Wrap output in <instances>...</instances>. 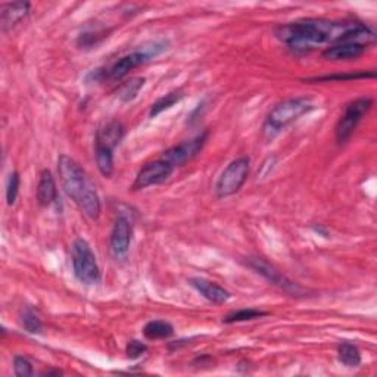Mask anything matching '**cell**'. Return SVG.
<instances>
[{
    "label": "cell",
    "mask_w": 377,
    "mask_h": 377,
    "mask_svg": "<svg viewBox=\"0 0 377 377\" xmlns=\"http://www.w3.org/2000/svg\"><path fill=\"white\" fill-rule=\"evenodd\" d=\"M265 315H268L267 311H261V310H256V308H244V310H239V311H234L229 315H225L223 322L225 324H233V323L256 320V319H261V317H265Z\"/></svg>",
    "instance_id": "22"
},
{
    "label": "cell",
    "mask_w": 377,
    "mask_h": 377,
    "mask_svg": "<svg viewBox=\"0 0 377 377\" xmlns=\"http://www.w3.org/2000/svg\"><path fill=\"white\" fill-rule=\"evenodd\" d=\"M355 79H374V72H358V74H339V75H324V77L311 79L308 81H343V80H355Z\"/></svg>",
    "instance_id": "26"
},
{
    "label": "cell",
    "mask_w": 377,
    "mask_h": 377,
    "mask_svg": "<svg viewBox=\"0 0 377 377\" xmlns=\"http://www.w3.org/2000/svg\"><path fill=\"white\" fill-rule=\"evenodd\" d=\"M58 174L70 198L90 220H98L102 211L100 198L81 165L68 155H61L58 158Z\"/></svg>",
    "instance_id": "2"
},
{
    "label": "cell",
    "mask_w": 377,
    "mask_h": 377,
    "mask_svg": "<svg viewBox=\"0 0 377 377\" xmlns=\"http://www.w3.org/2000/svg\"><path fill=\"white\" fill-rule=\"evenodd\" d=\"M246 265L251 270H253L256 275H260L265 280H268L271 284L277 286V288L282 289L283 292L289 293L292 296L305 295V291L300 288L298 283H295L291 279L286 277L283 273H280V271L275 265H271L264 258H260V256H255V258H248Z\"/></svg>",
    "instance_id": "7"
},
{
    "label": "cell",
    "mask_w": 377,
    "mask_h": 377,
    "mask_svg": "<svg viewBox=\"0 0 377 377\" xmlns=\"http://www.w3.org/2000/svg\"><path fill=\"white\" fill-rule=\"evenodd\" d=\"M361 27L363 22L358 21L307 18L279 25L275 29V34L293 53H307L320 44L348 41Z\"/></svg>",
    "instance_id": "1"
},
{
    "label": "cell",
    "mask_w": 377,
    "mask_h": 377,
    "mask_svg": "<svg viewBox=\"0 0 377 377\" xmlns=\"http://www.w3.org/2000/svg\"><path fill=\"white\" fill-rule=\"evenodd\" d=\"M72 268L74 276L86 286L98 284L102 279L96 255L83 237H77L72 244Z\"/></svg>",
    "instance_id": "4"
},
{
    "label": "cell",
    "mask_w": 377,
    "mask_h": 377,
    "mask_svg": "<svg viewBox=\"0 0 377 377\" xmlns=\"http://www.w3.org/2000/svg\"><path fill=\"white\" fill-rule=\"evenodd\" d=\"M29 5L28 2H13V4H6L2 8V13H0V27H2V32H9L13 27H17L29 12Z\"/></svg>",
    "instance_id": "14"
},
{
    "label": "cell",
    "mask_w": 377,
    "mask_h": 377,
    "mask_svg": "<svg viewBox=\"0 0 377 377\" xmlns=\"http://www.w3.org/2000/svg\"><path fill=\"white\" fill-rule=\"evenodd\" d=\"M21 324L32 335H39L43 331V322L32 307H25L21 311Z\"/></svg>",
    "instance_id": "23"
},
{
    "label": "cell",
    "mask_w": 377,
    "mask_h": 377,
    "mask_svg": "<svg viewBox=\"0 0 377 377\" xmlns=\"http://www.w3.org/2000/svg\"><path fill=\"white\" fill-rule=\"evenodd\" d=\"M41 374H43V376H61L62 371H59V370H51V371H43Z\"/></svg>",
    "instance_id": "28"
},
{
    "label": "cell",
    "mask_w": 377,
    "mask_h": 377,
    "mask_svg": "<svg viewBox=\"0 0 377 377\" xmlns=\"http://www.w3.org/2000/svg\"><path fill=\"white\" fill-rule=\"evenodd\" d=\"M131 223L127 217L119 216L114 224L111 232V252L117 260L127 258L131 245Z\"/></svg>",
    "instance_id": "10"
},
{
    "label": "cell",
    "mask_w": 377,
    "mask_h": 377,
    "mask_svg": "<svg viewBox=\"0 0 377 377\" xmlns=\"http://www.w3.org/2000/svg\"><path fill=\"white\" fill-rule=\"evenodd\" d=\"M58 199V189L55 178L49 170L40 173L37 185V201L41 206H51Z\"/></svg>",
    "instance_id": "16"
},
{
    "label": "cell",
    "mask_w": 377,
    "mask_h": 377,
    "mask_svg": "<svg viewBox=\"0 0 377 377\" xmlns=\"http://www.w3.org/2000/svg\"><path fill=\"white\" fill-rule=\"evenodd\" d=\"M339 363L348 369H357L361 364V352L358 346L350 342H343L338 346Z\"/></svg>",
    "instance_id": "18"
},
{
    "label": "cell",
    "mask_w": 377,
    "mask_h": 377,
    "mask_svg": "<svg viewBox=\"0 0 377 377\" xmlns=\"http://www.w3.org/2000/svg\"><path fill=\"white\" fill-rule=\"evenodd\" d=\"M124 134H126L124 126L119 121H117V119H114V121L108 123L107 126L98 130L96 145H103L115 150V147L124 139Z\"/></svg>",
    "instance_id": "15"
},
{
    "label": "cell",
    "mask_w": 377,
    "mask_h": 377,
    "mask_svg": "<svg viewBox=\"0 0 377 377\" xmlns=\"http://www.w3.org/2000/svg\"><path fill=\"white\" fill-rule=\"evenodd\" d=\"M183 93L180 92V90H176V92H171L168 95H165L162 98H159L154 105H152V108H150V112H149V117L150 118H155L158 117L161 112L164 111H167L170 108H173L176 103H178L180 100L183 99Z\"/></svg>",
    "instance_id": "21"
},
{
    "label": "cell",
    "mask_w": 377,
    "mask_h": 377,
    "mask_svg": "<svg viewBox=\"0 0 377 377\" xmlns=\"http://www.w3.org/2000/svg\"><path fill=\"white\" fill-rule=\"evenodd\" d=\"M146 352H147V345L140 342V340L133 339L126 346V354H127V358H130V359H138L142 355H145Z\"/></svg>",
    "instance_id": "27"
},
{
    "label": "cell",
    "mask_w": 377,
    "mask_h": 377,
    "mask_svg": "<svg viewBox=\"0 0 377 377\" xmlns=\"http://www.w3.org/2000/svg\"><path fill=\"white\" fill-rule=\"evenodd\" d=\"M145 83H146V80L143 77H134V79L127 80L126 83H123L121 86H119L118 90H117L118 99L121 100L123 103L133 102L135 98H138V95L140 93V90L143 88Z\"/></svg>",
    "instance_id": "20"
},
{
    "label": "cell",
    "mask_w": 377,
    "mask_h": 377,
    "mask_svg": "<svg viewBox=\"0 0 377 377\" xmlns=\"http://www.w3.org/2000/svg\"><path fill=\"white\" fill-rule=\"evenodd\" d=\"M312 110L314 103L307 98L286 99L277 103L276 107L268 112L264 124V131L273 138L275 134L298 121L300 117L308 114Z\"/></svg>",
    "instance_id": "3"
},
{
    "label": "cell",
    "mask_w": 377,
    "mask_h": 377,
    "mask_svg": "<svg viewBox=\"0 0 377 377\" xmlns=\"http://www.w3.org/2000/svg\"><path fill=\"white\" fill-rule=\"evenodd\" d=\"M189 284L201 296H204L206 300H209L211 304L223 305L232 298V293L227 289H224L223 286H220L214 282H209L206 279H202V277H192L189 280Z\"/></svg>",
    "instance_id": "12"
},
{
    "label": "cell",
    "mask_w": 377,
    "mask_h": 377,
    "mask_svg": "<svg viewBox=\"0 0 377 377\" xmlns=\"http://www.w3.org/2000/svg\"><path fill=\"white\" fill-rule=\"evenodd\" d=\"M147 61H149V58L142 51H135L133 53L119 58L110 70L105 71V74H107V80L110 81L123 80L126 75H128L134 68L143 65Z\"/></svg>",
    "instance_id": "11"
},
{
    "label": "cell",
    "mask_w": 377,
    "mask_h": 377,
    "mask_svg": "<svg viewBox=\"0 0 377 377\" xmlns=\"http://www.w3.org/2000/svg\"><path fill=\"white\" fill-rule=\"evenodd\" d=\"M95 157L98 170L103 177H111L114 173V150L103 145H96Z\"/></svg>",
    "instance_id": "19"
},
{
    "label": "cell",
    "mask_w": 377,
    "mask_h": 377,
    "mask_svg": "<svg viewBox=\"0 0 377 377\" xmlns=\"http://www.w3.org/2000/svg\"><path fill=\"white\" fill-rule=\"evenodd\" d=\"M206 139H208V131H205V133H202L199 135H196V138L192 139V140L183 142V143L177 145V146H173V147L167 149L162 154L161 158H164L165 161L170 162L174 168L182 167V165H185L187 161H190L192 158H194L196 155L201 152L202 147L206 143Z\"/></svg>",
    "instance_id": "9"
},
{
    "label": "cell",
    "mask_w": 377,
    "mask_h": 377,
    "mask_svg": "<svg viewBox=\"0 0 377 377\" xmlns=\"http://www.w3.org/2000/svg\"><path fill=\"white\" fill-rule=\"evenodd\" d=\"M366 49L367 46H363V44L342 41L330 44L329 48H326L323 58L327 59V61H352V59L363 56Z\"/></svg>",
    "instance_id": "13"
},
{
    "label": "cell",
    "mask_w": 377,
    "mask_h": 377,
    "mask_svg": "<svg viewBox=\"0 0 377 377\" xmlns=\"http://www.w3.org/2000/svg\"><path fill=\"white\" fill-rule=\"evenodd\" d=\"M251 173V159L248 157H240L233 159L220 174L214 192L218 199L230 198L244 187Z\"/></svg>",
    "instance_id": "5"
},
{
    "label": "cell",
    "mask_w": 377,
    "mask_h": 377,
    "mask_svg": "<svg viewBox=\"0 0 377 377\" xmlns=\"http://www.w3.org/2000/svg\"><path fill=\"white\" fill-rule=\"evenodd\" d=\"M13 371L18 377H29L34 374L32 361L22 355H17L13 358Z\"/></svg>",
    "instance_id": "25"
},
{
    "label": "cell",
    "mask_w": 377,
    "mask_h": 377,
    "mask_svg": "<svg viewBox=\"0 0 377 377\" xmlns=\"http://www.w3.org/2000/svg\"><path fill=\"white\" fill-rule=\"evenodd\" d=\"M371 107H373L371 98H358L346 105L335 128L338 145H343L351 139V135L357 130L361 119L369 114Z\"/></svg>",
    "instance_id": "6"
},
{
    "label": "cell",
    "mask_w": 377,
    "mask_h": 377,
    "mask_svg": "<svg viewBox=\"0 0 377 377\" xmlns=\"http://www.w3.org/2000/svg\"><path fill=\"white\" fill-rule=\"evenodd\" d=\"M174 335V326L165 320H152L145 324L143 336L147 340L170 339Z\"/></svg>",
    "instance_id": "17"
},
{
    "label": "cell",
    "mask_w": 377,
    "mask_h": 377,
    "mask_svg": "<svg viewBox=\"0 0 377 377\" xmlns=\"http://www.w3.org/2000/svg\"><path fill=\"white\" fill-rule=\"evenodd\" d=\"M20 186H21V177L18 171H13L9 174L8 178V185H6V201L8 205H13L15 201L18 198V192H20Z\"/></svg>",
    "instance_id": "24"
},
{
    "label": "cell",
    "mask_w": 377,
    "mask_h": 377,
    "mask_svg": "<svg viewBox=\"0 0 377 377\" xmlns=\"http://www.w3.org/2000/svg\"><path fill=\"white\" fill-rule=\"evenodd\" d=\"M174 170L176 168L173 167V165L165 161L164 158L149 162L138 173V176H135L131 190L138 192V190L162 185L173 176Z\"/></svg>",
    "instance_id": "8"
}]
</instances>
